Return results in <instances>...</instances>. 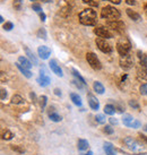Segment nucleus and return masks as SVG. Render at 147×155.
I'll return each instance as SVG.
<instances>
[{
  "mask_svg": "<svg viewBox=\"0 0 147 155\" xmlns=\"http://www.w3.org/2000/svg\"><path fill=\"white\" fill-rule=\"evenodd\" d=\"M79 22L85 26H94L97 23V14L92 8L84 9L79 14Z\"/></svg>",
  "mask_w": 147,
  "mask_h": 155,
  "instance_id": "nucleus-1",
  "label": "nucleus"
},
{
  "mask_svg": "<svg viewBox=\"0 0 147 155\" xmlns=\"http://www.w3.org/2000/svg\"><path fill=\"white\" fill-rule=\"evenodd\" d=\"M120 12L112 6H105L102 12H101V17L103 19H106L108 22H113V21H119L120 18Z\"/></svg>",
  "mask_w": 147,
  "mask_h": 155,
  "instance_id": "nucleus-2",
  "label": "nucleus"
},
{
  "mask_svg": "<svg viewBox=\"0 0 147 155\" xmlns=\"http://www.w3.org/2000/svg\"><path fill=\"white\" fill-rule=\"evenodd\" d=\"M130 49H131V44L127 39H120L117 42V50L121 57L129 54Z\"/></svg>",
  "mask_w": 147,
  "mask_h": 155,
  "instance_id": "nucleus-3",
  "label": "nucleus"
},
{
  "mask_svg": "<svg viewBox=\"0 0 147 155\" xmlns=\"http://www.w3.org/2000/svg\"><path fill=\"white\" fill-rule=\"evenodd\" d=\"M86 60H87V62L90 64V66H91L94 70H100V69L102 68L101 61L99 60V58L96 57L95 53H93V52H87Z\"/></svg>",
  "mask_w": 147,
  "mask_h": 155,
  "instance_id": "nucleus-4",
  "label": "nucleus"
},
{
  "mask_svg": "<svg viewBox=\"0 0 147 155\" xmlns=\"http://www.w3.org/2000/svg\"><path fill=\"white\" fill-rule=\"evenodd\" d=\"M95 43H96V45H97V48H99L100 51H102L103 53H111V52L113 51L111 44L109 43V42H106L104 39L97 38L95 41Z\"/></svg>",
  "mask_w": 147,
  "mask_h": 155,
  "instance_id": "nucleus-5",
  "label": "nucleus"
},
{
  "mask_svg": "<svg viewBox=\"0 0 147 155\" xmlns=\"http://www.w3.org/2000/svg\"><path fill=\"white\" fill-rule=\"evenodd\" d=\"M94 33H95L97 36H99L100 39H111L113 35L112 33L108 30V28H105L104 26H99V27H96L94 28Z\"/></svg>",
  "mask_w": 147,
  "mask_h": 155,
  "instance_id": "nucleus-6",
  "label": "nucleus"
},
{
  "mask_svg": "<svg viewBox=\"0 0 147 155\" xmlns=\"http://www.w3.org/2000/svg\"><path fill=\"white\" fill-rule=\"evenodd\" d=\"M120 67H121L123 70H129L130 68H132V65H134V60L131 56L127 54V56L120 57Z\"/></svg>",
  "mask_w": 147,
  "mask_h": 155,
  "instance_id": "nucleus-7",
  "label": "nucleus"
},
{
  "mask_svg": "<svg viewBox=\"0 0 147 155\" xmlns=\"http://www.w3.org/2000/svg\"><path fill=\"white\" fill-rule=\"evenodd\" d=\"M108 26L111 28V30H113L114 32H117V33H119V34H121V33H123L125 32V23L121 22V21H113V22H108Z\"/></svg>",
  "mask_w": 147,
  "mask_h": 155,
  "instance_id": "nucleus-8",
  "label": "nucleus"
},
{
  "mask_svg": "<svg viewBox=\"0 0 147 155\" xmlns=\"http://www.w3.org/2000/svg\"><path fill=\"white\" fill-rule=\"evenodd\" d=\"M50 82H51V79H50V77L47 75V71L44 70V68H41L40 69V76H39V78H38L39 85L42 87H45L50 84Z\"/></svg>",
  "mask_w": 147,
  "mask_h": 155,
  "instance_id": "nucleus-9",
  "label": "nucleus"
},
{
  "mask_svg": "<svg viewBox=\"0 0 147 155\" xmlns=\"http://www.w3.org/2000/svg\"><path fill=\"white\" fill-rule=\"evenodd\" d=\"M38 53H39L41 59L47 60L50 57V54H51V50H50V48L45 47V45H41V47L38 48Z\"/></svg>",
  "mask_w": 147,
  "mask_h": 155,
  "instance_id": "nucleus-10",
  "label": "nucleus"
},
{
  "mask_svg": "<svg viewBox=\"0 0 147 155\" xmlns=\"http://www.w3.org/2000/svg\"><path fill=\"white\" fill-rule=\"evenodd\" d=\"M88 104H90V107H91L92 110H99L100 109V102H99V100L96 99V96L95 95H93L92 93H90L88 94Z\"/></svg>",
  "mask_w": 147,
  "mask_h": 155,
  "instance_id": "nucleus-11",
  "label": "nucleus"
},
{
  "mask_svg": "<svg viewBox=\"0 0 147 155\" xmlns=\"http://www.w3.org/2000/svg\"><path fill=\"white\" fill-rule=\"evenodd\" d=\"M49 66H50V68L53 73L56 74L57 76H59V77H62L64 76V74H62V69L60 68V66L57 64L56 60H51L49 62Z\"/></svg>",
  "mask_w": 147,
  "mask_h": 155,
  "instance_id": "nucleus-12",
  "label": "nucleus"
},
{
  "mask_svg": "<svg viewBox=\"0 0 147 155\" xmlns=\"http://www.w3.org/2000/svg\"><path fill=\"white\" fill-rule=\"evenodd\" d=\"M125 144L129 147L130 150H132V151H136V150H137V147H138L137 142H136L132 137H126L125 138Z\"/></svg>",
  "mask_w": 147,
  "mask_h": 155,
  "instance_id": "nucleus-13",
  "label": "nucleus"
},
{
  "mask_svg": "<svg viewBox=\"0 0 147 155\" xmlns=\"http://www.w3.org/2000/svg\"><path fill=\"white\" fill-rule=\"evenodd\" d=\"M137 74L140 78L143 79H146L147 81V66L144 65H139L138 69H137Z\"/></svg>",
  "mask_w": 147,
  "mask_h": 155,
  "instance_id": "nucleus-14",
  "label": "nucleus"
},
{
  "mask_svg": "<svg viewBox=\"0 0 147 155\" xmlns=\"http://www.w3.org/2000/svg\"><path fill=\"white\" fill-rule=\"evenodd\" d=\"M18 62L26 69H31L32 68V66H33L32 65V62H31L27 58H25V57H19V58H18Z\"/></svg>",
  "mask_w": 147,
  "mask_h": 155,
  "instance_id": "nucleus-15",
  "label": "nucleus"
},
{
  "mask_svg": "<svg viewBox=\"0 0 147 155\" xmlns=\"http://www.w3.org/2000/svg\"><path fill=\"white\" fill-rule=\"evenodd\" d=\"M104 151L106 153V155H116V151H114V147L111 143L105 142L104 143Z\"/></svg>",
  "mask_w": 147,
  "mask_h": 155,
  "instance_id": "nucleus-16",
  "label": "nucleus"
},
{
  "mask_svg": "<svg viewBox=\"0 0 147 155\" xmlns=\"http://www.w3.org/2000/svg\"><path fill=\"white\" fill-rule=\"evenodd\" d=\"M122 121H123V125L127 126V127H129V128H131V126H132V124H134L135 119L132 118V116H130V114H123Z\"/></svg>",
  "mask_w": 147,
  "mask_h": 155,
  "instance_id": "nucleus-17",
  "label": "nucleus"
},
{
  "mask_svg": "<svg viewBox=\"0 0 147 155\" xmlns=\"http://www.w3.org/2000/svg\"><path fill=\"white\" fill-rule=\"evenodd\" d=\"M70 99H71V101H73V103L75 104V105L82 107V104H83L82 97H80L77 93H71V94H70Z\"/></svg>",
  "mask_w": 147,
  "mask_h": 155,
  "instance_id": "nucleus-18",
  "label": "nucleus"
},
{
  "mask_svg": "<svg viewBox=\"0 0 147 155\" xmlns=\"http://www.w3.org/2000/svg\"><path fill=\"white\" fill-rule=\"evenodd\" d=\"M127 15L129 16L132 21H135V22H138V21H140V15H139L138 13H136V12H134L132 9H130V8H128L127 10Z\"/></svg>",
  "mask_w": 147,
  "mask_h": 155,
  "instance_id": "nucleus-19",
  "label": "nucleus"
},
{
  "mask_svg": "<svg viewBox=\"0 0 147 155\" xmlns=\"http://www.w3.org/2000/svg\"><path fill=\"white\" fill-rule=\"evenodd\" d=\"M24 50H25L26 54H27V57H28V59H30V60L32 61L34 65H38V59H36V57L34 56V53L31 51L27 47H24Z\"/></svg>",
  "mask_w": 147,
  "mask_h": 155,
  "instance_id": "nucleus-20",
  "label": "nucleus"
},
{
  "mask_svg": "<svg viewBox=\"0 0 147 155\" xmlns=\"http://www.w3.org/2000/svg\"><path fill=\"white\" fill-rule=\"evenodd\" d=\"M90 146V143L87 142L86 139H79L78 140V150L79 151H86L87 148Z\"/></svg>",
  "mask_w": 147,
  "mask_h": 155,
  "instance_id": "nucleus-21",
  "label": "nucleus"
},
{
  "mask_svg": "<svg viewBox=\"0 0 147 155\" xmlns=\"http://www.w3.org/2000/svg\"><path fill=\"white\" fill-rule=\"evenodd\" d=\"M93 88H94V91H95L97 94H103L104 91H105L104 86L102 85V83H100V82H94V84H93Z\"/></svg>",
  "mask_w": 147,
  "mask_h": 155,
  "instance_id": "nucleus-22",
  "label": "nucleus"
},
{
  "mask_svg": "<svg viewBox=\"0 0 147 155\" xmlns=\"http://www.w3.org/2000/svg\"><path fill=\"white\" fill-rule=\"evenodd\" d=\"M16 66H17V68L21 70V73H22L26 78H31V77H32V73L30 71V69L24 68V67H23V66L21 65L19 62H17V64H16Z\"/></svg>",
  "mask_w": 147,
  "mask_h": 155,
  "instance_id": "nucleus-23",
  "label": "nucleus"
},
{
  "mask_svg": "<svg viewBox=\"0 0 147 155\" xmlns=\"http://www.w3.org/2000/svg\"><path fill=\"white\" fill-rule=\"evenodd\" d=\"M104 112H105V114L112 116V114H114V112H116V108L113 107L112 104H106L104 107Z\"/></svg>",
  "mask_w": 147,
  "mask_h": 155,
  "instance_id": "nucleus-24",
  "label": "nucleus"
},
{
  "mask_svg": "<svg viewBox=\"0 0 147 155\" xmlns=\"http://www.w3.org/2000/svg\"><path fill=\"white\" fill-rule=\"evenodd\" d=\"M49 118H50L51 121H53V122H60L61 119H62L61 116H59L56 112H50V113H49Z\"/></svg>",
  "mask_w": 147,
  "mask_h": 155,
  "instance_id": "nucleus-25",
  "label": "nucleus"
},
{
  "mask_svg": "<svg viewBox=\"0 0 147 155\" xmlns=\"http://www.w3.org/2000/svg\"><path fill=\"white\" fill-rule=\"evenodd\" d=\"M11 103L13 104H23L24 103V99H23L21 95H14L11 97Z\"/></svg>",
  "mask_w": 147,
  "mask_h": 155,
  "instance_id": "nucleus-26",
  "label": "nucleus"
},
{
  "mask_svg": "<svg viewBox=\"0 0 147 155\" xmlns=\"http://www.w3.org/2000/svg\"><path fill=\"white\" fill-rule=\"evenodd\" d=\"M71 71H73V75L75 76V77H76V79H77V81H79V82L82 83L83 85H86V83H85V79L83 78V76L79 73H78L76 69H73Z\"/></svg>",
  "mask_w": 147,
  "mask_h": 155,
  "instance_id": "nucleus-27",
  "label": "nucleus"
},
{
  "mask_svg": "<svg viewBox=\"0 0 147 155\" xmlns=\"http://www.w3.org/2000/svg\"><path fill=\"white\" fill-rule=\"evenodd\" d=\"M36 35H38V38H40V39L47 40V31L44 30V28H40V30L38 31Z\"/></svg>",
  "mask_w": 147,
  "mask_h": 155,
  "instance_id": "nucleus-28",
  "label": "nucleus"
},
{
  "mask_svg": "<svg viewBox=\"0 0 147 155\" xmlns=\"http://www.w3.org/2000/svg\"><path fill=\"white\" fill-rule=\"evenodd\" d=\"M95 120H96V122H99L101 125H104L105 121H106V118H105V116H103V114H96Z\"/></svg>",
  "mask_w": 147,
  "mask_h": 155,
  "instance_id": "nucleus-29",
  "label": "nucleus"
},
{
  "mask_svg": "<svg viewBox=\"0 0 147 155\" xmlns=\"http://www.w3.org/2000/svg\"><path fill=\"white\" fill-rule=\"evenodd\" d=\"M13 137H14L13 133H10L9 130H6V131L2 134V139H5V140H10Z\"/></svg>",
  "mask_w": 147,
  "mask_h": 155,
  "instance_id": "nucleus-30",
  "label": "nucleus"
},
{
  "mask_svg": "<svg viewBox=\"0 0 147 155\" xmlns=\"http://www.w3.org/2000/svg\"><path fill=\"white\" fill-rule=\"evenodd\" d=\"M47 101H48V97H47L45 95H42V96L40 97V105H41V109H42V110L45 108V105H47Z\"/></svg>",
  "mask_w": 147,
  "mask_h": 155,
  "instance_id": "nucleus-31",
  "label": "nucleus"
},
{
  "mask_svg": "<svg viewBox=\"0 0 147 155\" xmlns=\"http://www.w3.org/2000/svg\"><path fill=\"white\" fill-rule=\"evenodd\" d=\"M22 5H23L22 0H14L13 6L16 10H21V9H22Z\"/></svg>",
  "mask_w": 147,
  "mask_h": 155,
  "instance_id": "nucleus-32",
  "label": "nucleus"
},
{
  "mask_svg": "<svg viewBox=\"0 0 147 155\" xmlns=\"http://www.w3.org/2000/svg\"><path fill=\"white\" fill-rule=\"evenodd\" d=\"M85 4L90 5V6H92V7H97L99 6V1L97 0H83Z\"/></svg>",
  "mask_w": 147,
  "mask_h": 155,
  "instance_id": "nucleus-33",
  "label": "nucleus"
},
{
  "mask_svg": "<svg viewBox=\"0 0 147 155\" xmlns=\"http://www.w3.org/2000/svg\"><path fill=\"white\" fill-rule=\"evenodd\" d=\"M103 131L105 134H108V135H112V134L114 133V130H113V128L111 126H105L103 128Z\"/></svg>",
  "mask_w": 147,
  "mask_h": 155,
  "instance_id": "nucleus-34",
  "label": "nucleus"
},
{
  "mask_svg": "<svg viewBox=\"0 0 147 155\" xmlns=\"http://www.w3.org/2000/svg\"><path fill=\"white\" fill-rule=\"evenodd\" d=\"M14 27V24L11 22H6L4 24V30L5 31H10Z\"/></svg>",
  "mask_w": 147,
  "mask_h": 155,
  "instance_id": "nucleus-35",
  "label": "nucleus"
},
{
  "mask_svg": "<svg viewBox=\"0 0 147 155\" xmlns=\"http://www.w3.org/2000/svg\"><path fill=\"white\" fill-rule=\"evenodd\" d=\"M139 91H140V94L142 95H147V83L146 84H143L140 86V88H139Z\"/></svg>",
  "mask_w": 147,
  "mask_h": 155,
  "instance_id": "nucleus-36",
  "label": "nucleus"
},
{
  "mask_svg": "<svg viewBox=\"0 0 147 155\" xmlns=\"http://www.w3.org/2000/svg\"><path fill=\"white\" fill-rule=\"evenodd\" d=\"M32 8H33V10H35L36 13H42V9H41V6H40L39 4H33L32 5Z\"/></svg>",
  "mask_w": 147,
  "mask_h": 155,
  "instance_id": "nucleus-37",
  "label": "nucleus"
},
{
  "mask_svg": "<svg viewBox=\"0 0 147 155\" xmlns=\"http://www.w3.org/2000/svg\"><path fill=\"white\" fill-rule=\"evenodd\" d=\"M129 105L131 107V108L136 109V110H138L139 109V104L135 101V100H131V101H129Z\"/></svg>",
  "mask_w": 147,
  "mask_h": 155,
  "instance_id": "nucleus-38",
  "label": "nucleus"
},
{
  "mask_svg": "<svg viewBox=\"0 0 147 155\" xmlns=\"http://www.w3.org/2000/svg\"><path fill=\"white\" fill-rule=\"evenodd\" d=\"M73 83H74V85H75L76 87H78L79 90H80V88H83V86H85V85H83L82 83L79 82V81H77V79H76V81H74Z\"/></svg>",
  "mask_w": 147,
  "mask_h": 155,
  "instance_id": "nucleus-39",
  "label": "nucleus"
},
{
  "mask_svg": "<svg viewBox=\"0 0 147 155\" xmlns=\"http://www.w3.org/2000/svg\"><path fill=\"white\" fill-rule=\"evenodd\" d=\"M11 150H13V151L18 152V153H24V150L21 148L19 146H15V145H13V146H11Z\"/></svg>",
  "mask_w": 147,
  "mask_h": 155,
  "instance_id": "nucleus-40",
  "label": "nucleus"
},
{
  "mask_svg": "<svg viewBox=\"0 0 147 155\" xmlns=\"http://www.w3.org/2000/svg\"><path fill=\"white\" fill-rule=\"evenodd\" d=\"M6 99H7V91L5 88H1V100L5 101Z\"/></svg>",
  "mask_w": 147,
  "mask_h": 155,
  "instance_id": "nucleus-41",
  "label": "nucleus"
},
{
  "mask_svg": "<svg viewBox=\"0 0 147 155\" xmlns=\"http://www.w3.org/2000/svg\"><path fill=\"white\" fill-rule=\"evenodd\" d=\"M109 121H110L112 125H118V120L116 119V118H110V119H109Z\"/></svg>",
  "mask_w": 147,
  "mask_h": 155,
  "instance_id": "nucleus-42",
  "label": "nucleus"
},
{
  "mask_svg": "<svg viewBox=\"0 0 147 155\" xmlns=\"http://www.w3.org/2000/svg\"><path fill=\"white\" fill-rule=\"evenodd\" d=\"M39 15H40V18H41V21H42V22H44V21H45V18H47L45 14H44L43 12H42V13H40Z\"/></svg>",
  "mask_w": 147,
  "mask_h": 155,
  "instance_id": "nucleus-43",
  "label": "nucleus"
},
{
  "mask_svg": "<svg viewBox=\"0 0 147 155\" xmlns=\"http://www.w3.org/2000/svg\"><path fill=\"white\" fill-rule=\"evenodd\" d=\"M128 5H131V6H135L136 5V0H125Z\"/></svg>",
  "mask_w": 147,
  "mask_h": 155,
  "instance_id": "nucleus-44",
  "label": "nucleus"
},
{
  "mask_svg": "<svg viewBox=\"0 0 147 155\" xmlns=\"http://www.w3.org/2000/svg\"><path fill=\"white\" fill-rule=\"evenodd\" d=\"M105 1H110V2H112L114 5H119L121 2V0H105Z\"/></svg>",
  "mask_w": 147,
  "mask_h": 155,
  "instance_id": "nucleus-45",
  "label": "nucleus"
},
{
  "mask_svg": "<svg viewBox=\"0 0 147 155\" xmlns=\"http://www.w3.org/2000/svg\"><path fill=\"white\" fill-rule=\"evenodd\" d=\"M54 94L58 95V96H61V91L59 88H54Z\"/></svg>",
  "mask_w": 147,
  "mask_h": 155,
  "instance_id": "nucleus-46",
  "label": "nucleus"
},
{
  "mask_svg": "<svg viewBox=\"0 0 147 155\" xmlns=\"http://www.w3.org/2000/svg\"><path fill=\"white\" fill-rule=\"evenodd\" d=\"M30 96H31V99L33 100V102H35V101H36V96H35V94H34V93H31V94H30Z\"/></svg>",
  "mask_w": 147,
  "mask_h": 155,
  "instance_id": "nucleus-47",
  "label": "nucleus"
},
{
  "mask_svg": "<svg viewBox=\"0 0 147 155\" xmlns=\"http://www.w3.org/2000/svg\"><path fill=\"white\" fill-rule=\"evenodd\" d=\"M139 137H140V139H143L145 143H147V137H146V136H144V135H139Z\"/></svg>",
  "mask_w": 147,
  "mask_h": 155,
  "instance_id": "nucleus-48",
  "label": "nucleus"
},
{
  "mask_svg": "<svg viewBox=\"0 0 147 155\" xmlns=\"http://www.w3.org/2000/svg\"><path fill=\"white\" fill-rule=\"evenodd\" d=\"M84 155H93V152H92V151H88L86 153V154H84Z\"/></svg>",
  "mask_w": 147,
  "mask_h": 155,
  "instance_id": "nucleus-49",
  "label": "nucleus"
},
{
  "mask_svg": "<svg viewBox=\"0 0 147 155\" xmlns=\"http://www.w3.org/2000/svg\"><path fill=\"white\" fill-rule=\"evenodd\" d=\"M0 22H1V23L4 22V17H2V16H0Z\"/></svg>",
  "mask_w": 147,
  "mask_h": 155,
  "instance_id": "nucleus-50",
  "label": "nucleus"
},
{
  "mask_svg": "<svg viewBox=\"0 0 147 155\" xmlns=\"http://www.w3.org/2000/svg\"><path fill=\"white\" fill-rule=\"evenodd\" d=\"M136 155H147V153H139V154H136Z\"/></svg>",
  "mask_w": 147,
  "mask_h": 155,
  "instance_id": "nucleus-51",
  "label": "nucleus"
},
{
  "mask_svg": "<svg viewBox=\"0 0 147 155\" xmlns=\"http://www.w3.org/2000/svg\"><path fill=\"white\" fill-rule=\"evenodd\" d=\"M42 1H44V2H50L51 0H42Z\"/></svg>",
  "mask_w": 147,
  "mask_h": 155,
  "instance_id": "nucleus-52",
  "label": "nucleus"
},
{
  "mask_svg": "<svg viewBox=\"0 0 147 155\" xmlns=\"http://www.w3.org/2000/svg\"><path fill=\"white\" fill-rule=\"evenodd\" d=\"M144 129H145V130H146V131H147V125L145 126V128H144Z\"/></svg>",
  "mask_w": 147,
  "mask_h": 155,
  "instance_id": "nucleus-53",
  "label": "nucleus"
},
{
  "mask_svg": "<svg viewBox=\"0 0 147 155\" xmlns=\"http://www.w3.org/2000/svg\"><path fill=\"white\" fill-rule=\"evenodd\" d=\"M31 1H36V0H31Z\"/></svg>",
  "mask_w": 147,
  "mask_h": 155,
  "instance_id": "nucleus-54",
  "label": "nucleus"
},
{
  "mask_svg": "<svg viewBox=\"0 0 147 155\" xmlns=\"http://www.w3.org/2000/svg\"><path fill=\"white\" fill-rule=\"evenodd\" d=\"M146 14H147V9H146Z\"/></svg>",
  "mask_w": 147,
  "mask_h": 155,
  "instance_id": "nucleus-55",
  "label": "nucleus"
}]
</instances>
